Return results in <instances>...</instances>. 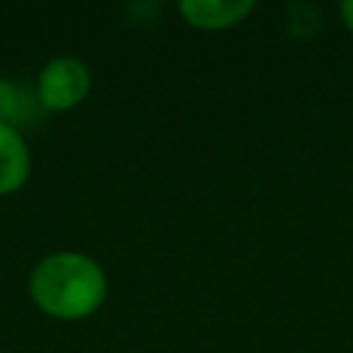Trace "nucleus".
<instances>
[{
    "label": "nucleus",
    "mask_w": 353,
    "mask_h": 353,
    "mask_svg": "<svg viewBox=\"0 0 353 353\" xmlns=\"http://www.w3.org/2000/svg\"><path fill=\"white\" fill-rule=\"evenodd\" d=\"M30 295L41 312L58 320H80L102 306L108 295V279L91 256L61 251L44 256L33 268Z\"/></svg>",
    "instance_id": "f257e3e1"
},
{
    "label": "nucleus",
    "mask_w": 353,
    "mask_h": 353,
    "mask_svg": "<svg viewBox=\"0 0 353 353\" xmlns=\"http://www.w3.org/2000/svg\"><path fill=\"white\" fill-rule=\"evenodd\" d=\"M91 88V74L77 58H52L36 83V94L44 110H69L85 99Z\"/></svg>",
    "instance_id": "f03ea898"
},
{
    "label": "nucleus",
    "mask_w": 353,
    "mask_h": 353,
    "mask_svg": "<svg viewBox=\"0 0 353 353\" xmlns=\"http://www.w3.org/2000/svg\"><path fill=\"white\" fill-rule=\"evenodd\" d=\"M254 0H185L179 3V14L190 28L199 30H226L248 19L254 11Z\"/></svg>",
    "instance_id": "7ed1b4c3"
},
{
    "label": "nucleus",
    "mask_w": 353,
    "mask_h": 353,
    "mask_svg": "<svg viewBox=\"0 0 353 353\" xmlns=\"http://www.w3.org/2000/svg\"><path fill=\"white\" fill-rule=\"evenodd\" d=\"M30 171V154L22 135L0 121V193H11L25 185Z\"/></svg>",
    "instance_id": "20e7f679"
},
{
    "label": "nucleus",
    "mask_w": 353,
    "mask_h": 353,
    "mask_svg": "<svg viewBox=\"0 0 353 353\" xmlns=\"http://www.w3.org/2000/svg\"><path fill=\"white\" fill-rule=\"evenodd\" d=\"M41 102L39 94L30 85L11 83L0 77V121L14 127V124H33L41 116Z\"/></svg>",
    "instance_id": "39448f33"
},
{
    "label": "nucleus",
    "mask_w": 353,
    "mask_h": 353,
    "mask_svg": "<svg viewBox=\"0 0 353 353\" xmlns=\"http://www.w3.org/2000/svg\"><path fill=\"white\" fill-rule=\"evenodd\" d=\"M339 14H342V22H345V28L353 33V0H345V3L339 6Z\"/></svg>",
    "instance_id": "423d86ee"
}]
</instances>
